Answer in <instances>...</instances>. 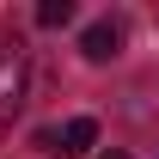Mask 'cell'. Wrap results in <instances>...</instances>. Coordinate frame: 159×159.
Returning a JSON list of instances; mask_svg holds the SVG:
<instances>
[{
  "mask_svg": "<svg viewBox=\"0 0 159 159\" xmlns=\"http://www.w3.org/2000/svg\"><path fill=\"white\" fill-rule=\"evenodd\" d=\"M92 141H98V122L92 116H74L61 129V153H92Z\"/></svg>",
  "mask_w": 159,
  "mask_h": 159,
  "instance_id": "3",
  "label": "cell"
},
{
  "mask_svg": "<svg viewBox=\"0 0 159 159\" xmlns=\"http://www.w3.org/2000/svg\"><path fill=\"white\" fill-rule=\"evenodd\" d=\"M25 86H31V61H25L19 43L0 37V135L12 129V116L25 110Z\"/></svg>",
  "mask_w": 159,
  "mask_h": 159,
  "instance_id": "1",
  "label": "cell"
},
{
  "mask_svg": "<svg viewBox=\"0 0 159 159\" xmlns=\"http://www.w3.org/2000/svg\"><path fill=\"white\" fill-rule=\"evenodd\" d=\"M80 49H86V61H110V55H122V25H116V19H98V25H86Z\"/></svg>",
  "mask_w": 159,
  "mask_h": 159,
  "instance_id": "2",
  "label": "cell"
},
{
  "mask_svg": "<svg viewBox=\"0 0 159 159\" xmlns=\"http://www.w3.org/2000/svg\"><path fill=\"white\" fill-rule=\"evenodd\" d=\"M67 19H74V0H43V6H37V25H43V31H55V25H67Z\"/></svg>",
  "mask_w": 159,
  "mask_h": 159,
  "instance_id": "4",
  "label": "cell"
},
{
  "mask_svg": "<svg viewBox=\"0 0 159 159\" xmlns=\"http://www.w3.org/2000/svg\"><path fill=\"white\" fill-rule=\"evenodd\" d=\"M104 159H129V153H104Z\"/></svg>",
  "mask_w": 159,
  "mask_h": 159,
  "instance_id": "5",
  "label": "cell"
}]
</instances>
